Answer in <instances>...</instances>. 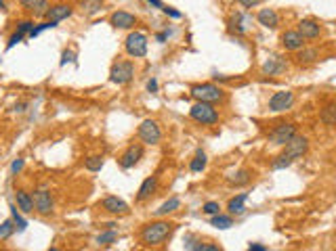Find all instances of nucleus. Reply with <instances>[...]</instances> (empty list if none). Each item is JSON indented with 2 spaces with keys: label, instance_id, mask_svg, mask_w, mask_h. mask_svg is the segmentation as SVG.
I'll use <instances>...</instances> for the list:
<instances>
[{
  "label": "nucleus",
  "instance_id": "f257e3e1",
  "mask_svg": "<svg viewBox=\"0 0 336 251\" xmlns=\"http://www.w3.org/2000/svg\"><path fill=\"white\" fill-rule=\"evenodd\" d=\"M172 222H166V220H158V222H149L143 226L141 230V241H143L145 245H160L164 241L170 237L172 232Z\"/></svg>",
  "mask_w": 336,
  "mask_h": 251
},
{
  "label": "nucleus",
  "instance_id": "f03ea898",
  "mask_svg": "<svg viewBox=\"0 0 336 251\" xmlns=\"http://www.w3.org/2000/svg\"><path fill=\"white\" fill-rule=\"evenodd\" d=\"M189 94L196 98L198 103H219V101H223L225 98V92H223V88H219L217 84H196V86H191V90Z\"/></svg>",
  "mask_w": 336,
  "mask_h": 251
},
{
  "label": "nucleus",
  "instance_id": "7ed1b4c3",
  "mask_svg": "<svg viewBox=\"0 0 336 251\" xmlns=\"http://www.w3.org/2000/svg\"><path fill=\"white\" fill-rule=\"evenodd\" d=\"M189 115H191V120H196L202 126H212L219 122V111L210 103H196L189 109Z\"/></svg>",
  "mask_w": 336,
  "mask_h": 251
},
{
  "label": "nucleus",
  "instance_id": "20e7f679",
  "mask_svg": "<svg viewBox=\"0 0 336 251\" xmlns=\"http://www.w3.org/2000/svg\"><path fill=\"white\" fill-rule=\"evenodd\" d=\"M124 48L130 57L141 59L147 55V36L141 34V32H130L124 40Z\"/></svg>",
  "mask_w": 336,
  "mask_h": 251
},
{
  "label": "nucleus",
  "instance_id": "39448f33",
  "mask_svg": "<svg viewBox=\"0 0 336 251\" xmlns=\"http://www.w3.org/2000/svg\"><path fill=\"white\" fill-rule=\"evenodd\" d=\"M132 76H135V65H132L130 61H118L112 65V71H110V82L118 84V86H124L128 84Z\"/></svg>",
  "mask_w": 336,
  "mask_h": 251
},
{
  "label": "nucleus",
  "instance_id": "423d86ee",
  "mask_svg": "<svg viewBox=\"0 0 336 251\" xmlns=\"http://www.w3.org/2000/svg\"><path fill=\"white\" fill-rule=\"evenodd\" d=\"M294 136H296L294 124H278L276 128L269 132V142L271 145H278V147H286Z\"/></svg>",
  "mask_w": 336,
  "mask_h": 251
},
{
  "label": "nucleus",
  "instance_id": "0eeeda50",
  "mask_svg": "<svg viewBox=\"0 0 336 251\" xmlns=\"http://www.w3.org/2000/svg\"><path fill=\"white\" fill-rule=\"evenodd\" d=\"M137 134H139L141 142H145V145H158L160 138H162L160 126H158V122H154V120H143L141 122Z\"/></svg>",
  "mask_w": 336,
  "mask_h": 251
},
{
  "label": "nucleus",
  "instance_id": "6e6552de",
  "mask_svg": "<svg viewBox=\"0 0 336 251\" xmlns=\"http://www.w3.org/2000/svg\"><path fill=\"white\" fill-rule=\"evenodd\" d=\"M294 103V92L290 90H280L269 98V111L273 113H281V111H288Z\"/></svg>",
  "mask_w": 336,
  "mask_h": 251
},
{
  "label": "nucleus",
  "instance_id": "1a4fd4ad",
  "mask_svg": "<svg viewBox=\"0 0 336 251\" xmlns=\"http://www.w3.org/2000/svg\"><path fill=\"white\" fill-rule=\"evenodd\" d=\"M32 199H34V209H36L40 216H49V213H53V197L47 188H36L32 195Z\"/></svg>",
  "mask_w": 336,
  "mask_h": 251
},
{
  "label": "nucleus",
  "instance_id": "9d476101",
  "mask_svg": "<svg viewBox=\"0 0 336 251\" xmlns=\"http://www.w3.org/2000/svg\"><path fill=\"white\" fill-rule=\"evenodd\" d=\"M307 149H309V140H307L305 136H300V134H296V136L286 145L284 153H286L290 159H292V161H296L298 157H303V155L307 153Z\"/></svg>",
  "mask_w": 336,
  "mask_h": 251
},
{
  "label": "nucleus",
  "instance_id": "9b49d317",
  "mask_svg": "<svg viewBox=\"0 0 336 251\" xmlns=\"http://www.w3.org/2000/svg\"><path fill=\"white\" fill-rule=\"evenodd\" d=\"M141 157H143V147H141V145H130L124 153H122V157H120V167L122 169L135 167Z\"/></svg>",
  "mask_w": 336,
  "mask_h": 251
},
{
  "label": "nucleus",
  "instance_id": "f8f14e48",
  "mask_svg": "<svg viewBox=\"0 0 336 251\" xmlns=\"http://www.w3.org/2000/svg\"><path fill=\"white\" fill-rule=\"evenodd\" d=\"M110 23L113 25V28H118V30H130V28H135L137 25V17L132 13H128V11H116V13H112Z\"/></svg>",
  "mask_w": 336,
  "mask_h": 251
},
{
  "label": "nucleus",
  "instance_id": "ddd939ff",
  "mask_svg": "<svg viewBox=\"0 0 336 251\" xmlns=\"http://www.w3.org/2000/svg\"><path fill=\"white\" fill-rule=\"evenodd\" d=\"M101 208L108 213H113V216H124V213H128V203L118 199V197H105Z\"/></svg>",
  "mask_w": 336,
  "mask_h": 251
},
{
  "label": "nucleus",
  "instance_id": "4468645a",
  "mask_svg": "<svg viewBox=\"0 0 336 251\" xmlns=\"http://www.w3.org/2000/svg\"><path fill=\"white\" fill-rule=\"evenodd\" d=\"M281 46L286 50H300L305 48V38L296 30H288L281 34Z\"/></svg>",
  "mask_w": 336,
  "mask_h": 251
},
{
  "label": "nucleus",
  "instance_id": "2eb2a0df",
  "mask_svg": "<svg viewBox=\"0 0 336 251\" xmlns=\"http://www.w3.org/2000/svg\"><path fill=\"white\" fill-rule=\"evenodd\" d=\"M261 71H263V76H280L281 71H286V61L278 55H271L263 63Z\"/></svg>",
  "mask_w": 336,
  "mask_h": 251
},
{
  "label": "nucleus",
  "instance_id": "dca6fc26",
  "mask_svg": "<svg viewBox=\"0 0 336 251\" xmlns=\"http://www.w3.org/2000/svg\"><path fill=\"white\" fill-rule=\"evenodd\" d=\"M74 13V8L69 6V4H63V2H59V4H53L49 11H47V21H53V23H59V21H63L67 19V17H72Z\"/></svg>",
  "mask_w": 336,
  "mask_h": 251
},
{
  "label": "nucleus",
  "instance_id": "f3484780",
  "mask_svg": "<svg viewBox=\"0 0 336 251\" xmlns=\"http://www.w3.org/2000/svg\"><path fill=\"white\" fill-rule=\"evenodd\" d=\"M256 19H259V23L267 30H276L280 25V17L276 13V8H261L259 15H256Z\"/></svg>",
  "mask_w": 336,
  "mask_h": 251
},
{
  "label": "nucleus",
  "instance_id": "a211bd4d",
  "mask_svg": "<svg viewBox=\"0 0 336 251\" xmlns=\"http://www.w3.org/2000/svg\"><path fill=\"white\" fill-rule=\"evenodd\" d=\"M303 38H317L322 32V25L320 21H315V19H303L298 23V30H296Z\"/></svg>",
  "mask_w": 336,
  "mask_h": 251
},
{
  "label": "nucleus",
  "instance_id": "6ab92c4d",
  "mask_svg": "<svg viewBox=\"0 0 336 251\" xmlns=\"http://www.w3.org/2000/svg\"><path fill=\"white\" fill-rule=\"evenodd\" d=\"M156 188H158V178H156V176L145 178V180L141 182V186H139L137 201H145V199H149V197H152V195L156 193Z\"/></svg>",
  "mask_w": 336,
  "mask_h": 251
},
{
  "label": "nucleus",
  "instance_id": "aec40b11",
  "mask_svg": "<svg viewBox=\"0 0 336 251\" xmlns=\"http://www.w3.org/2000/svg\"><path fill=\"white\" fill-rule=\"evenodd\" d=\"M15 201H17V208H19L23 213H32L34 211V199H32V195L30 193H25V191H17L15 193Z\"/></svg>",
  "mask_w": 336,
  "mask_h": 251
},
{
  "label": "nucleus",
  "instance_id": "412c9836",
  "mask_svg": "<svg viewBox=\"0 0 336 251\" xmlns=\"http://www.w3.org/2000/svg\"><path fill=\"white\" fill-rule=\"evenodd\" d=\"M246 199H248V193H242V195H237V197H233L231 201L227 203V209H229V213L231 216H242V213L246 211Z\"/></svg>",
  "mask_w": 336,
  "mask_h": 251
},
{
  "label": "nucleus",
  "instance_id": "4be33fe9",
  "mask_svg": "<svg viewBox=\"0 0 336 251\" xmlns=\"http://www.w3.org/2000/svg\"><path fill=\"white\" fill-rule=\"evenodd\" d=\"M250 178H252V172H250V169H237L235 174L227 176V182L231 184V186H244V184L250 182Z\"/></svg>",
  "mask_w": 336,
  "mask_h": 251
},
{
  "label": "nucleus",
  "instance_id": "5701e85b",
  "mask_svg": "<svg viewBox=\"0 0 336 251\" xmlns=\"http://www.w3.org/2000/svg\"><path fill=\"white\" fill-rule=\"evenodd\" d=\"M181 208V201H179V197H170L168 201H164L160 208L156 209V216H166V213H172Z\"/></svg>",
  "mask_w": 336,
  "mask_h": 251
},
{
  "label": "nucleus",
  "instance_id": "b1692460",
  "mask_svg": "<svg viewBox=\"0 0 336 251\" xmlns=\"http://www.w3.org/2000/svg\"><path fill=\"white\" fill-rule=\"evenodd\" d=\"M320 118H322L324 124L336 126V101H332V103H328V105L324 107L322 113H320Z\"/></svg>",
  "mask_w": 336,
  "mask_h": 251
},
{
  "label": "nucleus",
  "instance_id": "393cba45",
  "mask_svg": "<svg viewBox=\"0 0 336 251\" xmlns=\"http://www.w3.org/2000/svg\"><path fill=\"white\" fill-rule=\"evenodd\" d=\"M80 6H82V13H84V15L93 17V15H97V13H99L101 8H103V0H82Z\"/></svg>",
  "mask_w": 336,
  "mask_h": 251
},
{
  "label": "nucleus",
  "instance_id": "a878e982",
  "mask_svg": "<svg viewBox=\"0 0 336 251\" xmlns=\"http://www.w3.org/2000/svg\"><path fill=\"white\" fill-rule=\"evenodd\" d=\"M210 224H212L215 228L227 230V228H231V226H233V218H231V216H223V213H217V216H212Z\"/></svg>",
  "mask_w": 336,
  "mask_h": 251
},
{
  "label": "nucleus",
  "instance_id": "bb28decb",
  "mask_svg": "<svg viewBox=\"0 0 336 251\" xmlns=\"http://www.w3.org/2000/svg\"><path fill=\"white\" fill-rule=\"evenodd\" d=\"M103 164H105V157H103V155H93V157L84 159V167L88 169V172H101Z\"/></svg>",
  "mask_w": 336,
  "mask_h": 251
},
{
  "label": "nucleus",
  "instance_id": "cd10ccee",
  "mask_svg": "<svg viewBox=\"0 0 336 251\" xmlns=\"http://www.w3.org/2000/svg\"><path fill=\"white\" fill-rule=\"evenodd\" d=\"M206 164H208V159H206V153H204V151H198V153H196V157L191 159V164H189V169H191V172H202V169L206 167Z\"/></svg>",
  "mask_w": 336,
  "mask_h": 251
},
{
  "label": "nucleus",
  "instance_id": "c85d7f7f",
  "mask_svg": "<svg viewBox=\"0 0 336 251\" xmlns=\"http://www.w3.org/2000/svg\"><path fill=\"white\" fill-rule=\"evenodd\" d=\"M116 239H118L116 230H105L97 237V245H112V243H116Z\"/></svg>",
  "mask_w": 336,
  "mask_h": 251
},
{
  "label": "nucleus",
  "instance_id": "c756f323",
  "mask_svg": "<svg viewBox=\"0 0 336 251\" xmlns=\"http://www.w3.org/2000/svg\"><path fill=\"white\" fill-rule=\"evenodd\" d=\"M292 164H294L292 159H290L286 153H281V155H278L276 159L271 161V167H273V169H284V167H290Z\"/></svg>",
  "mask_w": 336,
  "mask_h": 251
},
{
  "label": "nucleus",
  "instance_id": "7c9ffc66",
  "mask_svg": "<svg viewBox=\"0 0 336 251\" xmlns=\"http://www.w3.org/2000/svg\"><path fill=\"white\" fill-rule=\"evenodd\" d=\"M296 59H298V63H313L317 59V50L315 48H300Z\"/></svg>",
  "mask_w": 336,
  "mask_h": 251
},
{
  "label": "nucleus",
  "instance_id": "2f4dec72",
  "mask_svg": "<svg viewBox=\"0 0 336 251\" xmlns=\"http://www.w3.org/2000/svg\"><path fill=\"white\" fill-rule=\"evenodd\" d=\"M15 222L13 220H4L2 224H0V241H4V239H8L15 232Z\"/></svg>",
  "mask_w": 336,
  "mask_h": 251
},
{
  "label": "nucleus",
  "instance_id": "473e14b6",
  "mask_svg": "<svg viewBox=\"0 0 336 251\" xmlns=\"http://www.w3.org/2000/svg\"><path fill=\"white\" fill-rule=\"evenodd\" d=\"M11 213H13V222H15V226H17V230H19V232H23L25 228H28V222H25V220L21 218V213H19V211H17V208H15V205H13V208H11Z\"/></svg>",
  "mask_w": 336,
  "mask_h": 251
},
{
  "label": "nucleus",
  "instance_id": "72a5a7b5",
  "mask_svg": "<svg viewBox=\"0 0 336 251\" xmlns=\"http://www.w3.org/2000/svg\"><path fill=\"white\" fill-rule=\"evenodd\" d=\"M34 28H36V25H34V21H28V19H25V21H19V23H17V32H19L21 36H30Z\"/></svg>",
  "mask_w": 336,
  "mask_h": 251
},
{
  "label": "nucleus",
  "instance_id": "f704fd0d",
  "mask_svg": "<svg viewBox=\"0 0 336 251\" xmlns=\"http://www.w3.org/2000/svg\"><path fill=\"white\" fill-rule=\"evenodd\" d=\"M202 211L208 213V216H217V213H221V205H219L217 201H208V203H204Z\"/></svg>",
  "mask_w": 336,
  "mask_h": 251
},
{
  "label": "nucleus",
  "instance_id": "c9c22d12",
  "mask_svg": "<svg viewBox=\"0 0 336 251\" xmlns=\"http://www.w3.org/2000/svg\"><path fill=\"white\" fill-rule=\"evenodd\" d=\"M19 2H21V6H25L28 11L34 13V11H38V8L47 2V0H19Z\"/></svg>",
  "mask_w": 336,
  "mask_h": 251
},
{
  "label": "nucleus",
  "instance_id": "e433bc0d",
  "mask_svg": "<svg viewBox=\"0 0 336 251\" xmlns=\"http://www.w3.org/2000/svg\"><path fill=\"white\" fill-rule=\"evenodd\" d=\"M67 63H76V52H74L72 48L63 50V55H61V61H59V65H67Z\"/></svg>",
  "mask_w": 336,
  "mask_h": 251
},
{
  "label": "nucleus",
  "instance_id": "4c0bfd02",
  "mask_svg": "<svg viewBox=\"0 0 336 251\" xmlns=\"http://www.w3.org/2000/svg\"><path fill=\"white\" fill-rule=\"evenodd\" d=\"M23 38H25V36H21L19 32H15V34L11 36V38H8V44H6V48H13L15 44H19V42H21Z\"/></svg>",
  "mask_w": 336,
  "mask_h": 251
},
{
  "label": "nucleus",
  "instance_id": "58836bf2",
  "mask_svg": "<svg viewBox=\"0 0 336 251\" xmlns=\"http://www.w3.org/2000/svg\"><path fill=\"white\" fill-rule=\"evenodd\" d=\"M23 164H25L23 159H15L13 164H11V174H19L21 169H23Z\"/></svg>",
  "mask_w": 336,
  "mask_h": 251
},
{
  "label": "nucleus",
  "instance_id": "ea45409f",
  "mask_svg": "<svg viewBox=\"0 0 336 251\" xmlns=\"http://www.w3.org/2000/svg\"><path fill=\"white\" fill-rule=\"evenodd\" d=\"M193 251H221V249L217 245H202V243H198Z\"/></svg>",
  "mask_w": 336,
  "mask_h": 251
},
{
  "label": "nucleus",
  "instance_id": "a19ab883",
  "mask_svg": "<svg viewBox=\"0 0 336 251\" xmlns=\"http://www.w3.org/2000/svg\"><path fill=\"white\" fill-rule=\"evenodd\" d=\"M162 11H164L168 17H172V19H179V17H181V13L174 11V8H170V6H162Z\"/></svg>",
  "mask_w": 336,
  "mask_h": 251
},
{
  "label": "nucleus",
  "instance_id": "79ce46f5",
  "mask_svg": "<svg viewBox=\"0 0 336 251\" xmlns=\"http://www.w3.org/2000/svg\"><path fill=\"white\" fill-rule=\"evenodd\" d=\"M261 0H237V4H242L244 8H252V6H256Z\"/></svg>",
  "mask_w": 336,
  "mask_h": 251
},
{
  "label": "nucleus",
  "instance_id": "37998d69",
  "mask_svg": "<svg viewBox=\"0 0 336 251\" xmlns=\"http://www.w3.org/2000/svg\"><path fill=\"white\" fill-rule=\"evenodd\" d=\"M147 90L149 92H158V80H149V82H147Z\"/></svg>",
  "mask_w": 336,
  "mask_h": 251
},
{
  "label": "nucleus",
  "instance_id": "c03bdc74",
  "mask_svg": "<svg viewBox=\"0 0 336 251\" xmlns=\"http://www.w3.org/2000/svg\"><path fill=\"white\" fill-rule=\"evenodd\" d=\"M168 36H170V32H160V34L156 36V40L162 44V42H166V38H168Z\"/></svg>",
  "mask_w": 336,
  "mask_h": 251
},
{
  "label": "nucleus",
  "instance_id": "a18cd8bd",
  "mask_svg": "<svg viewBox=\"0 0 336 251\" xmlns=\"http://www.w3.org/2000/svg\"><path fill=\"white\" fill-rule=\"evenodd\" d=\"M248 251H267V247H265V245H259V243H252V245L248 247Z\"/></svg>",
  "mask_w": 336,
  "mask_h": 251
},
{
  "label": "nucleus",
  "instance_id": "49530a36",
  "mask_svg": "<svg viewBox=\"0 0 336 251\" xmlns=\"http://www.w3.org/2000/svg\"><path fill=\"white\" fill-rule=\"evenodd\" d=\"M25 107H28V103H19V105H15V113H23V111H25Z\"/></svg>",
  "mask_w": 336,
  "mask_h": 251
},
{
  "label": "nucleus",
  "instance_id": "de8ad7c7",
  "mask_svg": "<svg viewBox=\"0 0 336 251\" xmlns=\"http://www.w3.org/2000/svg\"><path fill=\"white\" fill-rule=\"evenodd\" d=\"M147 2L152 4V6H156V8H162V6H164V4H162V0H147Z\"/></svg>",
  "mask_w": 336,
  "mask_h": 251
},
{
  "label": "nucleus",
  "instance_id": "09e8293b",
  "mask_svg": "<svg viewBox=\"0 0 336 251\" xmlns=\"http://www.w3.org/2000/svg\"><path fill=\"white\" fill-rule=\"evenodd\" d=\"M0 11H6V6H4V2H2V0H0Z\"/></svg>",
  "mask_w": 336,
  "mask_h": 251
},
{
  "label": "nucleus",
  "instance_id": "8fccbe9b",
  "mask_svg": "<svg viewBox=\"0 0 336 251\" xmlns=\"http://www.w3.org/2000/svg\"><path fill=\"white\" fill-rule=\"evenodd\" d=\"M49 251H59V249H55V247H53V249H49Z\"/></svg>",
  "mask_w": 336,
  "mask_h": 251
}]
</instances>
